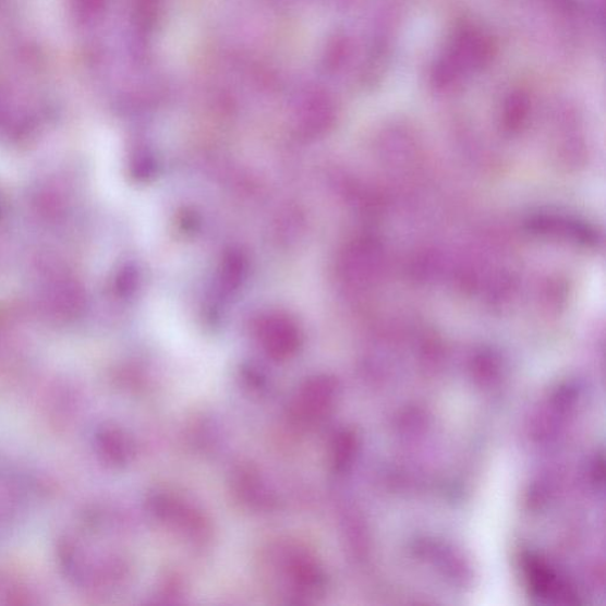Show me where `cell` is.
<instances>
[{
  "mask_svg": "<svg viewBox=\"0 0 606 606\" xmlns=\"http://www.w3.org/2000/svg\"><path fill=\"white\" fill-rule=\"evenodd\" d=\"M531 114L529 95L520 90L509 94L502 109V126L509 134H518L528 125Z\"/></svg>",
  "mask_w": 606,
  "mask_h": 606,
  "instance_id": "cell-3",
  "label": "cell"
},
{
  "mask_svg": "<svg viewBox=\"0 0 606 606\" xmlns=\"http://www.w3.org/2000/svg\"><path fill=\"white\" fill-rule=\"evenodd\" d=\"M493 58L490 40L480 32L465 29L451 44L433 69V82L438 88H446L464 75L482 71Z\"/></svg>",
  "mask_w": 606,
  "mask_h": 606,
  "instance_id": "cell-1",
  "label": "cell"
},
{
  "mask_svg": "<svg viewBox=\"0 0 606 606\" xmlns=\"http://www.w3.org/2000/svg\"><path fill=\"white\" fill-rule=\"evenodd\" d=\"M526 228L535 235L567 241L585 247H595L597 230L583 220L558 213H538L526 220Z\"/></svg>",
  "mask_w": 606,
  "mask_h": 606,
  "instance_id": "cell-2",
  "label": "cell"
}]
</instances>
